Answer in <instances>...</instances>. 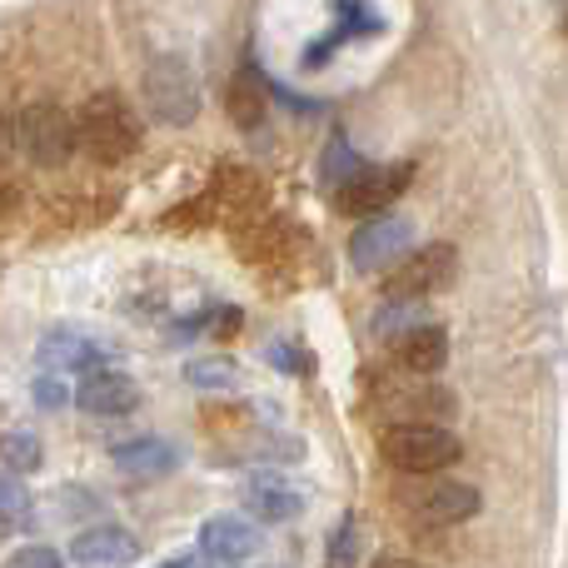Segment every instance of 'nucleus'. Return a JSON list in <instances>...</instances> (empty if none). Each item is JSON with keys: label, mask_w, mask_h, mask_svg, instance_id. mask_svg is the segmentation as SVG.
<instances>
[{"label": "nucleus", "mask_w": 568, "mask_h": 568, "mask_svg": "<svg viewBox=\"0 0 568 568\" xmlns=\"http://www.w3.org/2000/svg\"><path fill=\"white\" fill-rule=\"evenodd\" d=\"M140 115L120 90H100L75 110V145H85L100 165H125L140 150Z\"/></svg>", "instance_id": "1"}, {"label": "nucleus", "mask_w": 568, "mask_h": 568, "mask_svg": "<svg viewBox=\"0 0 568 568\" xmlns=\"http://www.w3.org/2000/svg\"><path fill=\"white\" fill-rule=\"evenodd\" d=\"M379 454L384 464H394L399 474H439L449 464L464 459V444L454 429H439V424H394V429L379 434Z\"/></svg>", "instance_id": "2"}, {"label": "nucleus", "mask_w": 568, "mask_h": 568, "mask_svg": "<svg viewBox=\"0 0 568 568\" xmlns=\"http://www.w3.org/2000/svg\"><path fill=\"white\" fill-rule=\"evenodd\" d=\"M16 145L40 170L70 165V155H75V115L65 105H55V100H36L16 120Z\"/></svg>", "instance_id": "3"}, {"label": "nucleus", "mask_w": 568, "mask_h": 568, "mask_svg": "<svg viewBox=\"0 0 568 568\" xmlns=\"http://www.w3.org/2000/svg\"><path fill=\"white\" fill-rule=\"evenodd\" d=\"M145 105L160 125H195L200 115V75L185 55H155L145 65Z\"/></svg>", "instance_id": "4"}, {"label": "nucleus", "mask_w": 568, "mask_h": 568, "mask_svg": "<svg viewBox=\"0 0 568 568\" xmlns=\"http://www.w3.org/2000/svg\"><path fill=\"white\" fill-rule=\"evenodd\" d=\"M414 245V230L404 215H389V210H379V215H364V225L349 235V265L359 270V275H374V270H394L404 255H409Z\"/></svg>", "instance_id": "5"}, {"label": "nucleus", "mask_w": 568, "mask_h": 568, "mask_svg": "<svg viewBox=\"0 0 568 568\" xmlns=\"http://www.w3.org/2000/svg\"><path fill=\"white\" fill-rule=\"evenodd\" d=\"M414 180V165L409 160H399V165H359L344 185H334V200H339V210H349V215H379V210H389L394 200L404 195V185Z\"/></svg>", "instance_id": "6"}, {"label": "nucleus", "mask_w": 568, "mask_h": 568, "mask_svg": "<svg viewBox=\"0 0 568 568\" xmlns=\"http://www.w3.org/2000/svg\"><path fill=\"white\" fill-rule=\"evenodd\" d=\"M454 275H459V250L439 240V245L414 250V255L384 280V290H389V300H429V294L449 290Z\"/></svg>", "instance_id": "7"}, {"label": "nucleus", "mask_w": 568, "mask_h": 568, "mask_svg": "<svg viewBox=\"0 0 568 568\" xmlns=\"http://www.w3.org/2000/svg\"><path fill=\"white\" fill-rule=\"evenodd\" d=\"M399 499L409 504V514L419 524H434V529H449V524H464L484 509V494L474 484L459 479H439V484H419V489H399Z\"/></svg>", "instance_id": "8"}, {"label": "nucleus", "mask_w": 568, "mask_h": 568, "mask_svg": "<svg viewBox=\"0 0 568 568\" xmlns=\"http://www.w3.org/2000/svg\"><path fill=\"white\" fill-rule=\"evenodd\" d=\"M70 399H75L90 419H120V414H135L140 409V384L130 379L125 369L100 364V369L80 374V384H75V394H70Z\"/></svg>", "instance_id": "9"}, {"label": "nucleus", "mask_w": 568, "mask_h": 568, "mask_svg": "<svg viewBox=\"0 0 568 568\" xmlns=\"http://www.w3.org/2000/svg\"><path fill=\"white\" fill-rule=\"evenodd\" d=\"M140 549H145V544H140L125 524H90L85 534H75L70 559L80 568H130L140 559Z\"/></svg>", "instance_id": "10"}, {"label": "nucleus", "mask_w": 568, "mask_h": 568, "mask_svg": "<svg viewBox=\"0 0 568 568\" xmlns=\"http://www.w3.org/2000/svg\"><path fill=\"white\" fill-rule=\"evenodd\" d=\"M260 549V529L245 514H210L200 524V554L215 564H245Z\"/></svg>", "instance_id": "11"}, {"label": "nucleus", "mask_w": 568, "mask_h": 568, "mask_svg": "<svg viewBox=\"0 0 568 568\" xmlns=\"http://www.w3.org/2000/svg\"><path fill=\"white\" fill-rule=\"evenodd\" d=\"M105 359H110L105 344L85 339L75 329H50L40 339V369L45 374H85V369H100Z\"/></svg>", "instance_id": "12"}, {"label": "nucleus", "mask_w": 568, "mask_h": 568, "mask_svg": "<svg viewBox=\"0 0 568 568\" xmlns=\"http://www.w3.org/2000/svg\"><path fill=\"white\" fill-rule=\"evenodd\" d=\"M110 464H115L125 479H165L180 464V449L170 439H155V434H140L130 444H115L110 449Z\"/></svg>", "instance_id": "13"}, {"label": "nucleus", "mask_w": 568, "mask_h": 568, "mask_svg": "<svg viewBox=\"0 0 568 568\" xmlns=\"http://www.w3.org/2000/svg\"><path fill=\"white\" fill-rule=\"evenodd\" d=\"M394 349H399L404 369L429 379V374H439L449 364V334H444V324H414V329L394 334Z\"/></svg>", "instance_id": "14"}, {"label": "nucleus", "mask_w": 568, "mask_h": 568, "mask_svg": "<svg viewBox=\"0 0 568 568\" xmlns=\"http://www.w3.org/2000/svg\"><path fill=\"white\" fill-rule=\"evenodd\" d=\"M225 110H230V120H235L240 130H260V125H265L270 85H265V75H260L255 60H245V65L230 75V85H225Z\"/></svg>", "instance_id": "15"}, {"label": "nucleus", "mask_w": 568, "mask_h": 568, "mask_svg": "<svg viewBox=\"0 0 568 568\" xmlns=\"http://www.w3.org/2000/svg\"><path fill=\"white\" fill-rule=\"evenodd\" d=\"M245 509L255 514L260 524H290L304 514V494L294 484L275 479V474H260V479L245 484Z\"/></svg>", "instance_id": "16"}, {"label": "nucleus", "mask_w": 568, "mask_h": 568, "mask_svg": "<svg viewBox=\"0 0 568 568\" xmlns=\"http://www.w3.org/2000/svg\"><path fill=\"white\" fill-rule=\"evenodd\" d=\"M0 524H6V534L36 524V499L20 484V474H10V469H0Z\"/></svg>", "instance_id": "17"}, {"label": "nucleus", "mask_w": 568, "mask_h": 568, "mask_svg": "<svg viewBox=\"0 0 568 568\" xmlns=\"http://www.w3.org/2000/svg\"><path fill=\"white\" fill-rule=\"evenodd\" d=\"M185 379L195 384V389H235V384H240V364L230 359V354H205V359H190Z\"/></svg>", "instance_id": "18"}, {"label": "nucleus", "mask_w": 568, "mask_h": 568, "mask_svg": "<svg viewBox=\"0 0 568 568\" xmlns=\"http://www.w3.org/2000/svg\"><path fill=\"white\" fill-rule=\"evenodd\" d=\"M40 459H45V449H40V439L30 429L0 434V464H10V474H36Z\"/></svg>", "instance_id": "19"}, {"label": "nucleus", "mask_w": 568, "mask_h": 568, "mask_svg": "<svg viewBox=\"0 0 568 568\" xmlns=\"http://www.w3.org/2000/svg\"><path fill=\"white\" fill-rule=\"evenodd\" d=\"M354 559H359V524H354V514H344V519L334 524V534H329L324 568H354Z\"/></svg>", "instance_id": "20"}, {"label": "nucleus", "mask_w": 568, "mask_h": 568, "mask_svg": "<svg viewBox=\"0 0 568 568\" xmlns=\"http://www.w3.org/2000/svg\"><path fill=\"white\" fill-rule=\"evenodd\" d=\"M359 165H364V160L354 155V150L344 145V140H334V145H329V155H324V175H329V185H344V180H349Z\"/></svg>", "instance_id": "21"}, {"label": "nucleus", "mask_w": 568, "mask_h": 568, "mask_svg": "<svg viewBox=\"0 0 568 568\" xmlns=\"http://www.w3.org/2000/svg\"><path fill=\"white\" fill-rule=\"evenodd\" d=\"M30 394H36V404H40V409H50V414L70 404V389H65V379H60V374H40Z\"/></svg>", "instance_id": "22"}, {"label": "nucleus", "mask_w": 568, "mask_h": 568, "mask_svg": "<svg viewBox=\"0 0 568 568\" xmlns=\"http://www.w3.org/2000/svg\"><path fill=\"white\" fill-rule=\"evenodd\" d=\"M6 568H65V559H60L55 549H45V544H30V549L10 554Z\"/></svg>", "instance_id": "23"}, {"label": "nucleus", "mask_w": 568, "mask_h": 568, "mask_svg": "<svg viewBox=\"0 0 568 568\" xmlns=\"http://www.w3.org/2000/svg\"><path fill=\"white\" fill-rule=\"evenodd\" d=\"M160 568H200L195 559H170V564H160Z\"/></svg>", "instance_id": "24"}, {"label": "nucleus", "mask_w": 568, "mask_h": 568, "mask_svg": "<svg viewBox=\"0 0 568 568\" xmlns=\"http://www.w3.org/2000/svg\"><path fill=\"white\" fill-rule=\"evenodd\" d=\"M0 539H6V524H0Z\"/></svg>", "instance_id": "25"}]
</instances>
